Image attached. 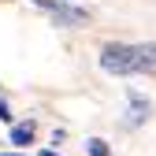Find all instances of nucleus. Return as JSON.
Instances as JSON below:
<instances>
[{"instance_id": "obj_1", "label": "nucleus", "mask_w": 156, "mask_h": 156, "mask_svg": "<svg viewBox=\"0 0 156 156\" xmlns=\"http://www.w3.org/2000/svg\"><path fill=\"white\" fill-rule=\"evenodd\" d=\"M101 71L108 74H141L156 71V45H104L101 48Z\"/></svg>"}, {"instance_id": "obj_2", "label": "nucleus", "mask_w": 156, "mask_h": 156, "mask_svg": "<svg viewBox=\"0 0 156 156\" xmlns=\"http://www.w3.org/2000/svg\"><path fill=\"white\" fill-rule=\"evenodd\" d=\"M52 19H56L60 26H86V23H89V11L71 8V4H60V8L52 11Z\"/></svg>"}, {"instance_id": "obj_3", "label": "nucleus", "mask_w": 156, "mask_h": 156, "mask_svg": "<svg viewBox=\"0 0 156 156\" xmlns=\"http://www.w3.org/2000/svg\"><path fill=\"white\" fill-rule=\"evenodd\" d=\"M149 112H152V108H149V101H141L138 93H130V119H126V123H130V126L145 123V119H149Z\"/></svg>"}, {"instance_id": "obj_4", "label": "nucleus", "mask_w": 156, "mask_h": 156, "mask_svg": "<svg viewBox=\"0 0 156 156\" xmlns=\"http://www.w3.org/2000/svg\"><path fill=\"white\" fill-rule=\"evenodd\" d=\"M34 119H26V123H19V126H11V145H30L34 141Z\"/></svg>"}, {"instance_id": "obj_5", "label": "nucleus", "mask_w": 156, "mask_h": 156, "mask_svg": "<svg viewBox=\"0 0 156 156\" xmlns=\"http://www.w3.org/2000/svg\"><path fill=\"white\" fill-rule=\"evenodd\" d=\"M86 145H89V156H112V149H108V141H101V138H89Z\"/></svg>"}, {"instance_id": "obj_6", "label": "nucleus", "mask_w": 156, "mask_h": 156, "mask_svg": "<svg viewBox=\"0 0 156 156\" xmlns=\"http://www.w3.org/2000/svg\"><path fill=\"white\" fill-rule=\"evenodd\" d=\"M34 4L45 8V11H56V8H60V0H34Z\"/></svg>"}, {"instance_id": "obj_7", "label": "nucleus", "mask_w": 156, "mask_h": 156, "mask_svg": "<svg viewBox=\"0 0 156 156\" xmlns=\"http://www.w3.org/2000/svg\"><path fill=\"white\" fill-rule=\"evenodd\" d=\"M0 119H4V123H11V108H8V101H0Z\"/></svg>"}, {"instance_id": "obj_8", "label": "nucleus", "mask_w": 156, "mask_h": 156, "mask_svg": "<svg viewBox=\"0 0 156 156\" xmlns=\"http://www.w3.org/2000/svg\"><path fill=\"white\" fill-rule=\"evenodd\" d=\"M0 156H23V152H0Z\"/></svg>"}, {"instance_id": "obj_9", "label": "nucleus", "mask_w": 156, "mask_h": 156, "mask_svg": "<svg viewBox=\"0 0 156 156\" xmlns=\"http://www.w3.org/2000/svg\"><path fill=\"white\" fill-rule=\"evenodd\" d=\"M41 156H56V152H48V149H45V152H41Z\"/></svg>"}]
</instances>
